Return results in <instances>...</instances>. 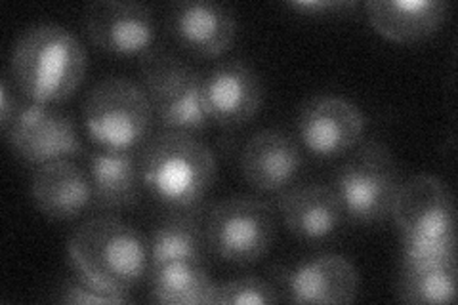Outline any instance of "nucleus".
Segmentation results:
<instances>
[{
    "mask_svg": "<svg viewBox=\"0 0 458 305\" xmlns=\"http://www.w3.org/2000/svg\"><path fill=\"white\" fill-rule=\"evenodd\" d=\"M84 72V47L62 25L38 23L29 27L13 45L12 82L25 99L35 104H64L77 92Z\"/></svg>",
    "mask_w": 458,
    "mask_h": 305,
    "instance_id": "1",
    "label": "nucleus"
},
{
    "mask_svg": "<svg viewBox=\"0 0 458 305\" xmlns=\"http://www.w3.org/2000/svg\"><path fill=\"white\" fill-rule=\"evenodd\" d=\"M67 258L81 279L124 294L149 271L146 239L131 224L109 216L81 224L67 241Z\"/></svg>",
    "mask_w": 458,
    "mask_h": 305,
    "instance_id": "2",
    "label": "nucleus"
},
{
    "mask_svg": "<svg viewBox=\"0 0 458 305\" xmlns=\"http://www.w3.org/2000/svg\"><path fill=\"white\" fill-rule=\"evenodd\" d=\"M216 157L191 134L159 132L140 157L141 185L170 212H195L216 182Z\"/></svg>",
    "mask_w": 458,
    "mask_h": 305,
    "instance_id": "3",
    "label": "nucleus"
},
{
    "mask_svg": "<svg viewBox=\"0 0 458 305\" xmlns=\"http://www.w3.org/2000/svg\"><path fill=\"white\" fill-rule=\"evenodd\" d=\"M141 89L161 132L199 134L210 124L203 99V75L166 52L143 57Z\"/></svg>",
    "mask_w": 458,
    "mask_h": 305,
    "instance_id": "4",
    "label": "nucleus"
},
{
    "mask_svg": "<svg viewBox=\"0 0 458 305\" xmlns=\"http://www.w3.org/2000/svg\"><path fill=\"white\" fill-rule=\"evenodd\" d=\"M401 174L392 151L380 141L357 143L335 176L344 216L357 224H378L392 216Z\"/></svg>",
    "mask_w": 458,
    "mask_h": 305,
    "instance_id": "5",
    "label": "nucleus"
},
{
    "mask_svg": "<svg viewBox=\"0 0 458 305\" xmlns=\"http://www.w3.org/2000/svg\"><path fill=\"white\" fill-rule=\"evenodd\" d=\"M82 121L98 148L134 151L148 140L153 111L140 84L109 77L96 82L86 96Z\"/></svg>",
    "mask_w": 458,
    "mask_h": 305,
    "instance_id": "6",
    "label": "nucleus"
},
{
    "mask_svg": "<svg viewBox=\"0 0 458 305\" xmlns=\"http://www.w3.org/2000/svg\"><path fill=\"white\" fill-rule=\"evenodd\" d=\"M208 250L232 266L262 259L276 239V214L264 200L232 197L214 205L205 217Z\"/></svg>",
    "mask_w": 458,
    "mask_h": 305,
    "instance_id": "7",
    "label": "nucleus"
},
{
    "mask_svg": "<svg viewBox=\"0 0 458 305\" xmlns=\"http://www.w3.org/2000/svg\"><path fill=\"white\" fill-rule=\"evenodd\" d=\"M12 151L31 165L71 161L82 153L77 128L54 106L25 99L16 117L3 130Z\"/></svg>",
    "mask_w": 458,
    "mask_h": 305,
    "instance_id": "8",
    "label": "nucleus"
},
{
    "mask_svg": "<svg viewBox=\"0 0 458 305\" xmlns=\"http://www.w3.org/2000/svg\"><path fill=\"white\" fill-rule=\"evenodd\" d=\"M84 33L92 45L121 57H146L157 40V21L149 6L99 0L84 10Z\"/></svg>",
    "mask_w": 458,
    "mask_h": 305,
    "instance_id": "9",
    "label": "nucleus"
},
{
    "mask_svg": "<svg viewBox=\"0 0 458 305\" xmlns=\"http://www.w3.org/2000/svg\"><path fill=\"white\" fill-rule=\"evenodd\" d=\"M365 114L353 101L323 94L304 101L298 111L300 143L319 158H335L353 149L365 132Z\"/></svg>",
    "mask_w": 458,
    "mask_h": 305,
    "instance_id": "10",
    "label": "nucleus"
},
{
    "mask_svg": "<svg viewBox=\"0 0 458 305\" xmlns=\"http://www.w3.org/2000/svg\"><path fill=\"white\" fill-rule=\"evenodd\" d=\"M281 301L350 303L360 292V275L342 254H318L277 273Z\"/></svg>",
    "mask_w": 458,
    "mask_h": 305,
    "instance_id": "11",
    "label": "nucleus"
},
{
    "mask_svg": "<svg viewBox=\"0 0 458 305\" xmlns=\"http://www.w3.org/2000/svg\"><path fill=\"white\" fill-rule=\"evenodd\" d=\"M392 217L401 237L454 235L453 195L445 183L428 174L401 182Z\"/></svg>",
    "mask_w": 458,
    "mask_h": 305,
    "instance_id": "12",
    "label": "nucleus"
},
{
    "mask_svg": "<svg viewBox=\"0 0 458 305\" xmlns=\"http://www.w3.org/2000/svg\"><path fill=\"white\" fill-rule=\"evenodd\" d=\"M203 99L210 123L235 128L260 111L264 86L245 62H227L203 75Z\"/></svg>",
    "mask_w": 458,
    "mask_h": 305,
    "instance_id": "13",
    "label": "nucleus"
},
{
    "mask_svg": "<svg viewBox=\"0 0 458 305\" xmlns=\"http://www.w3.org/2000/svg\"><path fill=\"white\" fill-rule=\"evenodd\" d=\"M170 33L178 45L197 57H220L232 48L237 20L232 8L208 0H182L170 8Z\"/></svg>",
    "mask_w": 458,
    "mask_h": 305,
    "instance_id": "14",
    "label": "nucleus"
},
{
    "mask_svg": "<svg viewBox=\"0 0 458 305\" xmlns=\"http://www.w3.org/2000/svg\"><path fill=\"white\" fill-rule=\"evenodd\" d=\"M239 166L250 187L262 193H277L296 180L302 168V153L283 130L266 128L245 143Z\"/></svg>",
    "mask_w": 458,
    "mask_h": 305,
    "instance_id": "15",
    "label": "nucleus"
},
{
    "mask_svg": "<svg viewBox=\"0 0 458 305\" xmlns=\"http://www.w3.org/2000/svg\"><path fill=\"white\" fill-rule=\"evenodd\" d=\"M31 199L40 214L55 222L77 220L94 207L89 174L73 161L40 165L31 180Z\"/></svg>",
    "mask_w": 458,
    "mask_h": 305,
    "instance_id": "16",
    "label": "nucleus"
},
{
    "mask_svg": "<svg viewBox=\"0 0 458 305\" xmlns=\"http://www.w3.org/2000/svg\"><path fill=\"white\" fill-rule=\"evenodd\" d=\"M279 214L289 233L310 242L333 237L344 220L335 189L318 183L286 191L279 199Z\"/></svg>",
    "mask_w": 458,
    "mask_h": 305,
    "instance_id": "17",
    "label": "nucleus"
},
{
    "mask_svg": "<svg viewBox=\"0 0 458 305\" xmlns=\"http://www.w3.org/2000/svg\"><path fill=\"white\" fill-rule=\"evenodd\" d=\"M445 0H370L367 13L377 33L399 45H414L432 37L449 18Z\"/></svg>",
    "mask_w": 458,
    "mask_h": 305,
    "instance_id": "18",
    "label": "nucleus"
},
{
    "mask_svg": "<svg viewBox=\"0 0 458 305\" xmlns=\"http://www.w3.org/2000/svg\"><path fill=\"white\" fill-rule=\"evenodd\" d=\"M86 174L92 183L94 207L126 210L140 200V163L132 151L98 148L86 153Z\"/></svg>",
    "mask_w": 458,
    "mask_h": 305,
    "instance_id": "19",
    "label": "nucleus"
},
{
    "mask_svg": "<svg viewBox=\"0 0 458 305\" xmlns=\"http://www.w3.org/2000/svg\"><path fill=\"white\" fill-rule=\"evenodd\" d=\"M149 298L168 305L212 303L214 284L207 264L195 259H168L149 266Z\"/></svg>",
    "mask_w": 458,
    "mask_h": 305,
    "instance_id": "20",
    "label": "nucleus"
},
{
    "mask_svg": "<svg viewBox=\"0 0 458 305\" xmlns=\"http://www.w3.org/2000/svg\"><path fill=\"white\" fill-rule=\"evenodd\" d=\"M195 212H172L153 229L149 239V266L168 259H195L207 264L208 242L205 222L197 220Z\"/></svg>",
    "mask_w": 458,
    "mask_h": 305,
    "instance_id": "21",
    "label": "nucleus"
},
{
    "mask_svg": "<svg viewBox=\"0 0 458 305\" xmlns=\"http://www.w3.org/2000/svg\"><path fill=\"white\" fill-rule=\"evenodd\" d=\"M397 298L405 303H451L456 298V264L441 267H403Z\"/></svg>",
    "mask_w": 458,
    "mask_h": 305,
    "instance_id": "22",
    "label": "nucleus"
},
{
    "mask_svg": "<svg viewBox=\"0 0 458 305\" xmlns=\"http://www.w3.org/2000/svg\"><path fill=\"white\" fill-rule=\"evenodd\" d=\"M403 267H441L456 264L454 235L403 237Z\"/></svg>",
    "mask_w": 458,
    "mask_h": 305,
    "instance_id": "23",
    "label": "nucleus"
},
{
    "mask_svg": "<svg viewBox=\"0 0 458 305\" xmlns=\"http://www.w3.org/2000/svg\"><path fill=\"white\" fill-rule=\"evenodd\" d=\"M281 296L274 284L256 277H242L214 284V305H247V303H276Z\"/></svg>",
    "mask_w": 458,
    "mask_h": 305,
    "instance_id": "24",
    "label": "nucleus"
},
{
    "mask_svg": "<svg viewBox=\"0 0 458 305\" xmlns=\"http://www.w3.org/2000/svg\"><path fill=\"white\" fill-rule=\"evenodd\" d=\"M131 294L114 292V290H107L98 286L94 283H89L75 275L73 279H69L62 290L57 301L69 303V305H81V303H92V305H104V303H128L131 301Z\"/></svg>",
    "mask_w": 458,
    "mask_h": 305,
    "instance_id": "25",
    "label": "nucleus"
},
{
    "mask_svg": "<svg viewBox=\"0 0 458 305\" xmlns=\"http://www.w3.org/2000/svg\"><path fill=\"white\" fill-rule=\"evenodd\" d=\"M298 16L308 18H328V16H346L357 8L353 0H298V3L286 4Z\"/></svg>",
    "mask_w": 458,
    "mask_h": 305,
    "instance_id": "26",
    "label": "nucleus"
},
{
    "mask_svg": "<svg viewBox=\"0 0 458 305\" xmlns=\"http://www.w3.org/2000/svg\"><path fill=\"white\" fill-rule=\"evenodd\" d=\"M13 90H16V86L10 84L8 79H3V82H0V128L3 130L8 128L23 104Z\"/></svg>",
    "mask_w": 458,
    "mask_h": 305,
    "instance_id": "27",
    "label": "nucleus"
}]
</instances>
